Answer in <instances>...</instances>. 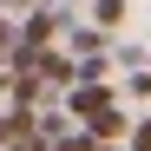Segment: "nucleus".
I'll return each instance as SVG.
<instances>
[{"label":"nucleus","mask_w":151,"mask_h":151,"mask_svg":"<svg viewBox=\"0 0 151 151\" xmlns=\"http://www.w3.org/2000/svg\"><path fill=\"white\" fill-rule=\"evenodd\" d=\"M125 138H132V151H151V125H132Z\"/></svg>","instance_id":"obj_5"},{"label":"nucleus","mask_w":151,"mask_h":151,"mask_svg":"<svg viewBox=\"0 0 151 151\" xmlns=\"http://www.w3.org/2000/svg\"><path fill=\"white\" fill-rule=\"evenodd\" d=\"M105 105H118V99H112V86H105V79H79V86H66V112L79 118V125H86L92 112H105Z\"/></svg>","instance_id":"obj_1"},{"label":"nucleus","mask_w":151,"mask_h":151,"mask_svg":"<svg viewBox=\"0 0 151 151\" xmlns=\"http://www.w3.org/2000/svg\"><path fill=\"white\" fill-rule=\"evenodd\" d=\"M92 20H99V27H118V20H125V0H92Z\"/></svg>","instance_id":"obj_3"},{"label":"nucleus","mask_w":151,"mask_h":151,"mask_svg":"<svg viewBox=\"0 0 151 151\" xmlns=\"http://www.w3.org/2000/svg\"><path fill=\"white\" fill-rule=\"evenodd\" d=\"M66 33H72V53H79V59L99 53V27H66Z\"/></svg>","instance_id":"obj_4"},{"label":"nucleus","mask_w":151,"mask_h":151,"mask_svg":"<svg viewBox=\"0 0 151 151\" xmlns=\"http://www.w3.org/2000/svg\"><path fill=\"white\" fill-rule=\"evenodd\" d=\"M0 7H20V13H27V7H33V0H0Z\"/></svg>","instance_id":"obj_6"},{"label":"nucleus","mask_w":151,"mask_h":151,"mask_svg":"<svg viewBox=\"0 0 151 151\" xmlns=\"http://www.w3.org/2000/svg\"><path fill=\"white\" fill-rule=\"evenodd\" d=\"M79 132H92V138H99V145H118V138H125V132H132V118H125V112H118V105H105V112H92V118H86V125H79Z\"/></svg>","instance_id":"obj_2"}]
</instances>
